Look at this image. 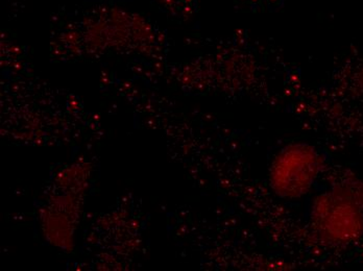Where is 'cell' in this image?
I'll return each instance as SVG.
<instances>
[{
    "label": "cell",
    "instance_id": "6da1fadb",
    "mask_svg": "<svg viewBox=\"0 0 363 271\" xmlns=\"http://www.w3.org/2000/svg\"><path fill=\"white\" fill-rule=\"evenodd\" d=\"M323 168V158L311 145L294 143L283 149L271 169V185L280 197L294 200L308 193Z\"/></svg>",
    "mask_w": 363,
    "mask_h": 271
},
{
    "label": "cell",
    "instance_id": "7a4b0ae2",
    "mask_svg": "<svg viewBox=\"0 0 363 271\" xmlns=\"http://www.w3.org/2000/svg\"><path fill=\"white\" fill-rule=\"evenodd\" d=\"M318 233L333 243H347L363 233L359 204L344 192L325 194L316 200L312 213Z\"/></svg>",
    "mask_w": 363,
    "mask_h": 271
}]
</instances>
